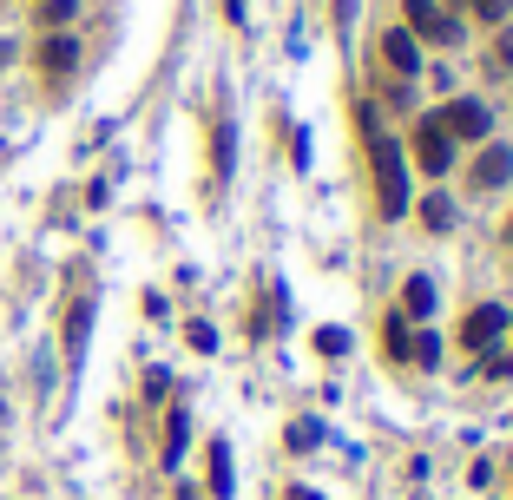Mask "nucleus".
Returning <instances> with one entry per match:
<instances>
[{"label": "nucleus", "instance_id": "f8f14e48", "mask_svg": "<svg viewBox=\"0 0 513 500\" xmlns=\"http://www.w3.org/2000/svg\"><path fill=\"white\" fill-rule=\"evenodd\" d=\"M316 349H323V356H336V349H349V336H342V329H323V336H316Z\"/></svg>", "mask_w": 513, "mask_h": 500}, {"label": "nucleus", "instance_id": "9b49d317", "mask_svg": "<svg viewBox=\"0 0 513 500\" xmlns=\"http://www.w3.org/2000/svg\"><path fill=\"white\" fill-rule=\"evenodd\" d=\"M448 218H454L448 198H428V224H435V231H448Z\"/></svg>", "mask_w": 513, "mask_h": 500}, {"label": "nucleus", "instance_id": "39448f33", "mask_svg": "<svg viewBox=\"0 0 513 500\" xmlns=\"http://www.w3.org/2000/svg\"><path fill=\"white\" fill-rule=\"evenodd\" d=\"M382 60H389L395 66V73H415V66H421V53H415V33H382Z\"/></svg>", "mask_w": 513, "mask_h": 500}, {"label": "nucleus", "instance_id": "6e6552de", "mask_svg": "<svg viewBox=\"0 0 513 500\" xmlns=\"http://www.w3.org/2000/svg\"><path fill=\"white\" fill-rule=\"evenodd\" d=\"M86 329H93V303H73V316H66V356L79 362V349H86Z\"/></svg>", "mask_w": 513, "mask_h": 500}, {"label": "nucleus", "instance_id": "1a4fd4ad", "mask_svg": "<svg viewBox=\"0 0 513 500\" xmlns=\"http://www.w3.org/2000/svg\"><path fill=\"white\" fill-rule=\"evenodd\" d=\"M507 172H513V158H507V145H500V152H487L481 165H474V185H500Z\"/></svg>", "mask_w": 513, "mask_h": 500}, {"label": "nucleus", "instance_id": "ddd939ff", "mask_svg": "<svg viewBox=\"0 0 513 500\" xmlns=\"http://www.w3.org/2000/svg\"><path fill=\"white\" fill-rule=\"evenodd\" d=\"M494 66H513V33H500V40H494Z\"/></svg>", "mask_w": 513, "mask_h": 500}, {"label": "nucleus", "instance_id": "423d86ee", "mask_svg": "<svg viewBox=\"0 0 513 500\" xmlns=\"http://www.w3.org/2000/svg\"><path fill=\"white\" fill-rule=\"evenodd\" d=\"M408 20H415V33H428V40H454V27L428 7V0H408Z\"/></svg>", "mask_w": 513, "mask_h": 500}, {"label": "nucleus", "instance_id": "0eeeda50", "mask_svg": "<svg viewBox=\"0 0 513 500\" xmlns=\"http://www.w3.org/2000/svg\"><path fill=\"white\" fill-rule=\"evenodd\" d=\"M40 73H73V40H66V33H60V40H40Z\"/></svg>", "mask_w": 513, "mask_h": 500}, {"label": "nucleus", "instance_id": "f03ea898", "mask_svg": "<svg viewBox=\"0 0 513 500\" xmlns=\"http://www.w3.org/2000/svg\"><path fill=\"white\" fill-rule=\"evenodd\" d=\"M415 158L428 165V172H441V165L454 158V139H448V125H441V119H428V125L415 132Z\"/></svg>", "mask_w": 513, "mask_h": 500}, {"label": "nucleus", "instance_id": "20e7f679", "mask_svg": "<svg viewBox=\"0 0 513 500\" xmlns=\"http://www.w3.org/2000/svg\"><path fill=\"white\" fill-rule=\"evenodd\" d=\"M500 329H507V310H494V303H481V310L467 316V329H461V336H467V349H487V343H494V336H500Z\"/></svg>", "mask_w": 513, "mask_h": 500}, {"label": "nucleus", "instance_id": "7ed1b4c3", "mask_svg": "<svg viewBox=\"0 0 513 500\" xmlns=\"http://www.w3.org/2000/svg\"><path fill=\"white\" fill-rule=\"evenodd\" d=\"M441 125H448V139H487V106H474V99H454V106L441 112Z\"/></svg>", "mask_w": 513, "mask_h": 500}, {"label": "nucleus", "instance_id": "f257e3e1", "mask_svg": "<svg viewBox=\"0 0 513 500\" xmlns=\"http://www.w3.org/2000/svg\"><path fill=\"white\" fill-rule=\"evenodd\" d=\"M369 152H375V185H382V211H389V218H402V211H408V178H402V158H395V145L382 139V132H369Z\"/></svg>", "mask_w": 513, "mask_h": 500}, {"label": "nucleus", "instance_id": "9d476101", "mask_svg": "<svg viewBox=\"0 0 513 500\" xmlns=\"http://www.w3.org/2000/svg\"><path fill=\"white\" fill-rule=\"evenodd\" d=\"M402 303H408V316H428V310H435V290H428V277H415V283H408V290H402Z\"/></svg>", "mask_w": 513, "mask_h": 500}, {"label": "nucleus", "instance_id": "4468645a", "mask_svg": "<svg viewBox=\"0 0 513 500\" xmlns=\"http://www.w3.org/2000/svg\"><path fill=\"white\" fill-rule=\"evenodd\" d=\"M474 7H481V14H500V7H507V0H474Z\"/></svg>", "mask_w": 513, "mask_h": 500}]
</instances>
